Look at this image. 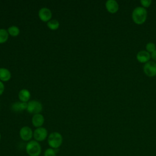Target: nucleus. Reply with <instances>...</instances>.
<instances>
[{
  "label": "nucleus",
  "instance_id": "nucleus-6",
  "mask_svg": "<svg viewBox=\"0 0 156 156\" xmlns=\"http://www.w3.org/2000/svg\"><path fill=\"white\" fill-rule=\"evenodd\" d=\"M34 132L32 129L28 126H24L20 130V136L24 141H29L33 137Z\"/></svg>",
  "mask_w": 156,
  "mask_h": 156
},
{
  "label": "nucleus",
  "instance_id": "nucleus-9",
  "mask_svg": "<svg viewBox=\"0 0 156 156\" xmlns=\"http://www.w3.org/2000/svg\"><path fill=\"white\" fill-rule=\"evenodd\" d=\"M105 7L108 12L112 13H116L118 10V4L115 0H108L105 2Z\"/></svg>",
  "mask_w": 156,
  "mask_h": 156
},
{
  "label": "nucleus",
  "instance_id": "nucleus-10",
  "mask_svg": "<svg viewBox=\"0 0 156 156\" xmlns=\"http://www.w3.org/2000/svg\"><path fill=\"white\" fill-rule=\"evenodd\" d=\"M44 117L40 113L34 115L32 118V123L33 126L37 128L41 127L44 124Z\"/></svg>",
  "mask_w": 156,
  "mask_h": 156
},
{
  "label": "nucleus",
  "instance_id": "nucleus-23",
  "mask_svg": "<svg viewBox=\"0 0 156 156\" xmlns=\"http://www.w3.org/2000/svg\"><path fill=\"white\" fill-rule=\"evenodd\" d=\"M1 133H0V141H1Z\"/></svg>",
  "mask_w": 156,
  "mask_h": 156
},
{
  "label": "nucleus",
  "instance_id": "nucleus-19",
  "mask_svg": "<svg viewBox=\"0 0 156 156\" xmlns=\"http://www.w3.org/2000/svg\"><path fill=\"white\" fill-rule=\"evenodd\" d=\"M146 49L147 50V51L149 53V52H153L155 49H156V47L154 43L152 42H149L146 44Z\"/></svg>",
  "mask_w": 156,
  "mask_h": 156
},
{
  "label": "nucleus",
  "instance_id": "nucleus-5",
  "mask_svg": "<svg viewBox=\"0 0 156 156\" xmlns=\"http://www.w3.org/2000/svg\"><path fill=\"white\" fill-rule=\"evenodd\" d=\"M48 136V130L46 128L40 127L37 128L33 133V137L34 140L40 142L44 141Z\"/></svg>",
  "mask_w": 156,
  "mask_h": 156
},
{
  "label": "nucleus",
  "instance_id": "nucleus-11",
  "mask_svg": "<svg viewBox=\"0 0 156 156\" xmlns=\"http://www.w3.org/2000/svg\"><path fill=\"white\" fill-rule=\"evenodd\" d=\"M151 58V54L146 51H140L136 54V59L140 63H146Z\"/></svg>",
  "mask_w": 156,
  "mask_h": 156
},
{
  "label": "nucleus",
  "instance_id": "nucleus-8",
  "mask_svg": "<svg viewBox=\"0 0 156 156\" xmlns=\"http://www.w3.org/2000/svg\"><path fill=\"white\" fill-rule=\"evenodd\" d=\"M38 16L41 21L44 22H48L52 18V12L48 8L43 7L39 10Z\"/></svg>",
  "mask_w": 156,
  "mask_h": 156
},
{
  "label": "nucleus",
  "instance_id": "nucleus-3",
  "mask_svg": "<svg viewBox=\"0 0 156 156\" xmlns=\"http://www.w3.org/2000/svg\"><path fill=\"white\" fill-rule=\"evenodd\" d=\"M63 143L62 135L57 132H54L50 133L48 137V144L51 148L57 149L59 148Z\"/></svg>",
  "mask_w": 156,
  "mask_h": 156
},
{
  "label": "nucleus",
  "instance_id": "nucleus-2",
  "mask_svg": "<svg viewBox=\"0 0 156 156\" xmlns=\"http://www.w3.org/2000/svg\"><path fill=\"white\" fill-rule=\"evenodd\" d=\"M25 149L29 156H40L41 154V146L39 142L35 140L28 141Z\"/></svg>",
  "mask_w": 156,
  "mask_h": 156
},
{
  "label": "nucleus",
  "instance_id": "nucleus-13",
  "mask_svg": "<svg viewBox=\"0 0 156 156\" xmlns=\"http://www.w3.org/2000/svg\"><path fill=\"white\" fill-rule=\"evenodd\" d=\"M18 98L21 102H26L29 100L30 98V93L29 90L26 89H22L18 93Z\"/></svg>",
  "mask_w": 156,
  "mask_h": 156
},
{
  "label": "nucleus",
  "instance_id": "nucleus-15",
  "mask_svg": "<svg viewBox=\"0 0 156 156\" xmlns=\"http://www.w3.org/2000/svg\"><path fill=\"white\" fill-rule=\"evenodd\" d=\"M9 33L4 29H0V44L5 43L9 38Z\"/></svg>",
  "mask_w": 156,
  "mask_h": 156
},
{
  "label": "nucleus",
  "instance_id": "nucleus-20",
  "mask_svg": "<svg viewBox=\"0 0 156 156\" xmlns=\"http://www.w3.org/2000/svg\"><path fill=\"white\" fill-rule=\"evenodd\" d=\"M140 2L143 5V6H144V7H148L151 5L152 1L151 0H141Z\"/></svg>",
  "mask_w": 156,
  "mask_h": 156
},
{
  "label": "nucleus",
  "instance_id": "nucleus-12",
  "mask_svg": "<svg viewBox=\"0 0 156 156\" xmlns=\"http://www.w3.org/2000/svg\"><path fill=\"white\" fill-rule=\"evenodd\" d=\"M27 104L24 102H15L12 104L11 106V109L14 112H21L26 109H27Z\"/></svg>",
  "mask_w": 156,
  "mask_h": 156
},
{
  "label": "nucleus",
  "instance_id": "nucleus-21",
  "mask_svg": "<svg viewBox=\"0 0 156 156\" xmlns=\"http://www.w3.org/2000/svg\"><path fill=\"white\" fill-rule=\"evenodd\" d=\"M4 90V83L0 80V95H1Z\"/></svg>",
  "mask_w": 156,
  "mask_h": 156
},
{
  "label": "nucleus",
  "instance_id": "nucleus-16",
  "mask_svg": "<svg viewBox=\"0 0 156 156\" xmlns=\"http://www.w3.org/2000/svg\"><path fill=\"white\" fill-rule=\"evenodd\" d=\"M48 27L51 30H56L59 27V22L57 20H51L47 23Z\"/></svg>",
  "mask_w": 156,
  "mask_h": 156
},
{
  "label": "nucleus",
  "instance_id": "nucleus-7",
  "mask_svg": "<svg viewBox=\"0 0 156 156\" xmlns=\"http://www.w3.org/2000/svg\"><path fill=\"white\" fill-rule=\"evenodd\" d=\"M143 70L147 76H155L156 75V63L152 61L146 62L144 65Z\"/></svg>",
  "mask_w": 156,
  "mask_h": 156
},
{
  "label": "nucleus",
  "instance_id": "nucleus-22",
  "mask_svg": "<svg viewBox=\"0 0 156 156\" xmlns=\"http://www.w3.org/2000/svg\"><path fill=\"white\" fill-rule=\"evenodd\" d=\"M151 57L155 60H156V49L151 53Z\"/></svg>",
  "mask_w": 156,
  "mask_h": 156
},
{
  "label": "nucleus",
  "instance_id": "nucleus-17",
  "mask_svg": "<svg viewBox=\"0 0 156 156\" xmlns=\"http://www.w3.org/2000/svg\"><path fill=\"white\" fill-rule=\"evenodd\" d=\"M7 32L9 35L15 37V36H17L20 34V29L17 26H12L8 28Z\"/></svg>",
  "mask_w": 156,
  "mask_h": 156
},
{
  "label": "nucleus",
  "instance_id": "nucleus-18",
  "mask_svg": "<svg viewBox=\"0 0 156 156\" xmlns=\"http://www.w3.org/2000/svg\"><path fill=\"white\" fill-rule=\"evenodd\" d=\"M44 156H57L55 149L51 147L46 149L44 152Z\"/></svg>",
  "mask_w": 156,
  "mask_h": 156
},
{
  "label": "nucleus",
  "instance_id": "nucleus-1",
  "mask_svg": "<svg viewBox=\"0 0 156 156\" xmlns=\"http://www.w3.org/2000/svg\"><path fill=\"white\" fill-rule=\"evenodd\" d=\"M132 17L135 23L142 24L147 18V10L143 7H136L132 12Z\"/></svg>",
  "mask_w": 156,
  "mask_h": 156
},
{
  "label": "nucleus",
  "instance_id": "nucleus-4",
  "mask_svg": "<svg viewBox=\"0 0 156 156\" xmlns=\"http://www.w3.org/2000/svg\"><path fill=\"white\" fill-rule=\"evenodd\" d=\"M43 109V105L41 103L36 100H32L29 101L27 103V111L29 113L33 114H38Z\"/></svg>",
  "mask_w": 156,
  "mask_h": 156
},
{
  "label": "nucleus",
  "instance_id": "nucleus-14",
  "mask_svg": "<svg viewBox=\"0 0 156 156\" xmlns=\"http://www.w3.org/2000/svg\"><path fill=\"white\" fill-rule=\"evenodd\" d=\"M11 77V73L9 70L6 68H0V80L4 82L8 81Z\"/></svg>",
  "mask_w": 156,
  "mask_h": 156
}]
</instances>
